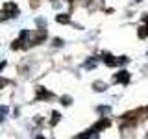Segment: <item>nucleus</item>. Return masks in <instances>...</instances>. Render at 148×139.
<instances>
[{"mask_svg": "<svg viewBox=\"0 0 148 139\" xmlns=\"http://www.w3.org/2000/svg\"><path fill=\"white\" fill-rule=\"evenodd\" d=\"M102 59H104V63L108 65V67H117L119 63H122V59H115L113 56H109V54H102Z\"/></svg>", "mask_w": 148, "mask_h": 139, "instance_id": "2", "label": "nucleus"}, {"mask_svg": "<svg viewBox=\"0 0 148 139\" xmlns=\"http://www.w3.org/2000/svg\"><path fill=\"white\" fill-rule=\"evenodd\" d=\"M56 21L61 22V24H67V22H71V17H69V15H58V17H56Z\"/></svg>", "mask_w": 148, "mask_h": 139, "instance_id": "6", "label": "nucleus"}, {"mask_svg": "<svg viewBox=\"0 0 148 139\" xmlns=\"http://www.w3.org/2000/svg\"><path fill=\"white\" fill-rule=\"evenodd\" d=\"M59 117H61V115H59L58 111H54V113H52V120H50V124H52V126H56V124H58V120H59Z\"/></svg>", "mask_w": 148, "mask_h": 139, "instance_id": "10", "label": "nucleus"}, {"mask_svg": "<svg viewBox=\"0 0 148 139\" xmlns=\"http://www.w3.org/2000/svg\"><path fill=\"white\" fill-rule=\"evenodd\" d=\"M4 67H6V61H0V71H2Z\"/></svg>", "mask_w": 148, "mask_h": 139, "instance_id": "15", "label": "nucleus"}, {"mask_svg": "<svg viewBox=\"0 0 148 139\" xmlns=\"http://www.w3.org/2000/svg\"><path fill=\"white\" fill-rule=\"evenodd\" d=\"M6 115H8V108H6V106H0V120L6 117Z\"/></svg>", "mask_w": 148, "mask_h": 139, "instance_id": "12", "label": "nucleus"}, {"mask_svg": "<svg viewBox=\"0 0 148 139\" xmlns=\"http://www.w3.org/2000/svg\"><path fill=\"white\" fill-rule=\"evenodd\" d=\"M115 80L120 82V83H128L130 82V72L128 71H120L117 76H115Z\"/></svg>", "mask_w": 148, "mask_h": 139, "instance_id": "3", "label": "nucleus"}, {"mask_svg": "<svg viewBox=\"0 0 148 139\" xmlns=\"http://www.w3.org/2000/svg\"><path fill=\"white\" fill-rule=\"evenodd\" d=\"M95 89L96 91H106V89H108V85L102 83V82H95Z\"/></svg>", "mask_w": 148, "mask_h": 139, "instance_id": "8", "label": "nucleus"}, {"mask_svg": "<svg viewBox=\"0 0 148 139\" xmlns=\"http://www.w3.org/2000/svg\"><path fill=\"white\" fill-rule=\"evenodd\" d=\"M106 126H109V120H108V119H106V120L102 119L100 122H96V124H95V128H92L91 132H95V133H96V132H98V130H102V128H106Z\"/></svg>", "mask_w": 148, "mask_h": 139, "instance_id": "4", "label": "nucleus"}, {"mask_svg": "<svg viewBox=\"0 0 148 139\" xmlns=\"http://www.w3.org/2000/svg\"><path fill=\"white\" fill-rule=\"evenodd\" d=\"M109 111H111L109 106H100L98 108V113H102V115H109Z\"/></svg>", "mask_w": 148, "mask_h": 139, "instance_id": "11", "label": "nucleus"}, {"mask_svg": "<svg viewBox=\"0 0 148 139\" xmlns=\"http://www.w3.org/2000/svg\"><path fill=\"white\" fill-rule=\"evenodd\" d=\"M95 65H96V59H87V61L83 63V67L85 69H95Z\"/></svg>", "mask_w": 148, "mask_h": 139, "instance_id": "9", "label": "nucleus"}, {"mask_svg": "<svg viewBox=\"0 0 148 139\" xmlns=\"http://www.w3.org/2000/svg\"><path fill=\"white\" fill-rule=\"evenodd\" d=\"M37 98H50V93L45 91L43 87H39V89H37Z\"/></svg>", "mask_w": 148, "mask_h": 139, "instance_id": "5", "label": "nucleus"}, {"mask_svg": "<svg viewBox=\"0 0 148 139\" xmlns=\"http://www.w3.org/2000/svg\"><path fill=\"white\" fill-rule=\"evenodd\" d=\"M17 15H18V8L13 2H8L4 6V11L0 13V21H6V19H11V17H17Z\"/></svg>", "mask_w": 148, "mask_h": 139, "instance_id": "1", "label": "nucleus"}, {"mask_svg": "<svg viewBox=\"0 0 148 139\" xmlns=\"http://www.w3.org/2000/svg\"><path fill=\"white\" fill-rule=\"evenodd\" d=\"M61 102H63L65 106H69V104H71V96H63V98H61Z\"/></svg>", "mask_w": 148, "mask_h": 139, "instance_id": "13", "label": "nucleus"}, {"mask_svg": "<svg viewBox=\"0 0 148 139\" xmlns=\"http://www.w3.org/2000/svg\"><path fill=\"white\" fill-rule=\"evenodd\" d=\"M61 45H63L61 39H54V46H61Z\"/></svg>", "mask_w": 148, "mask_h": 139, "instance_id": "14", "label": "nucleus"}, {"mask_svg": "<svg viewBox=\"0 0 148 139\" xmlns=\"http://www.w3.org/2000/svg\"><path fill=\"white\" fill-rule=\"evenodd\" d=\"M146 35H148V26H141V28H139V37L145 39Z\"/></svg>", "mask_w": 148, "mask_h": 139, "instance_id": "7", "label": "nucleus"}]
</instances>
